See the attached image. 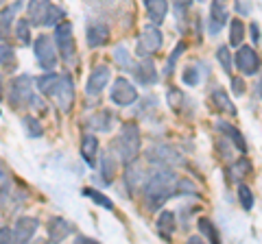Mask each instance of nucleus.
<instances>
[{
  "instance_id": "obj_43",
  "label": "nucleus",
  "mask_w": 262,
  "mask_h": 244,
  "mask_svg": "<svg viewBox=\"0 0 262 244\" xmlns=\"http://www.w3.org/2000/svg\"><path fill=\"white\" fill-rule=\"evenodd\" d=\"M177 192H182V194H192V197H194L196 188H194L190 181H188V179H182V181H177Z\"/></svg>"
},
{
  "instance_id": "obj_12",
  "label": "nucleus",
  "mask_w": 262,
  "mask_h": 244,
  "mask_svg": "<svg viewBox=\"0 0 262 244\" xmlns=\"http://www.w3.org/2000/svg\"><path fill=\"white\" fill-rule=\"evenodd\" d=\"M131 72H134V79L140 85H155L158 83V68H155V63L149 59V57H142V61L136 63Z\"/></svg>"
},
{
  "instance_id": "obj_28",
  "label": "nucleus",
  "mask_w": 262,
  "mask_h": 244,
  "mask_svg": "<svg viewBox=\"0 0 262 244\" xmlns=\"http://www.w3.org/2000/svg\"><path fill=\"white\" fill-rule=\"evenodd\" d=\"M114 61L118 63L122 70H134V59H131V51H127L125 46H116L114 48Z\"/></svg>"
},
{
  "instance_id": "obj_10",
  "label": "nucleus",
  "mask_w": 262,
  "mask_h": 244,
  "mask_svg": "<svg viewBox=\"0 0 262 244\" xmlns=\"http://www.w3.org/2000/svg\"><path fill=\"white\" fill-rule=\"evenodd\" d=\"M234 61H236V68L247 77H253L260 70V57L251 46H241L238 51H236Z\"/></svg>"
},
{
  "instance_id": "obj_4",
  "label": "nucleus",
  "mask_w": 262,
  "mask_h": 244,
  "mask_svg": "<svg viewBox=\"0 0 262 244\" xmlns=\"http://www.w3.org/2000/svg\"><path fill=\"white\" fill-rule=\"evenodd\" d=\"M55 42H57V51L61 53L63 61H72L77 55V46H75V33H72V24L61 20L55 27Z\"/></svg>"
},
{
  "instance_id": "obj_9",
  "label": "nucleus",
  "mask_w": 262,
  "mask_h": 244,
  "mask_svg": "<svg viewBox=\"0 0 262 244\" xmlns=\"http://www.w3.org/2000/svg\"><path fill=\"white\" fill-rule=\"evenodd\" d=\"M53 96H55V101H57V105H59V109L63 113H68L72 109V103H75V83H72L70 75H61Z\"/></svg>"
},
{
  "instance_id": "obj_25",
  "label": "nucleus",
  "mask_w": 262,
  "mask_h": 244,
  "mask_svg": "<svg viewBox=\"0 0 262 244\" xmlns=\"http://www.w3.org/2000/svg\"><path fill=\"white\" fill-rule=\"evenodd\" d=\"M149 179V175L144 173L142 168L134 166V161L127 164V185L131 190H138V188H144V181Z\"/></svg>"
},
{
  "instance_id": "obj_1",
  "label": "nucleus",
  "mask_w": 262,
  "mask_h": 244,
  "mask_svg": "<svg viewBox=\"0 0 262 244\" xmlns=\"http://www.w3.org/2000/svg\"><path fill=\"white\" fill-rule=\"evenodd\" d=\"M177 175L170 173L168 168H160L144 181V197H146V209L158 211L168 199L177 194Z\"/></svg>"
},
{
  "instance_id": "obj_39",
  "label": "nucleus",
  "mask_w": 262,
  "mask_h": 244,
  "mask_svg": "<svg viewBox=\"0 0 262 244\" xmlns=\"http://www.w3.org/2000/svg\"><path fill=\"white\" fill-rule=\"evenodd\" d=\"M15 35H18V39L22 44H29L31 42V27L27 20H20L18 27H15Z\"/></svg>"
},
{
  "instance_id": "obj_45",
  "label": "nucleus",
  "mask_w": 262,
  "mask_h": 244,
  "mask_svg": "<svg viewBox=\"0 0 262 244\" xmlns=\"http://www.w3.org/2000/svg\"><path fill=\"white\" fill-rule=\"evenodd\" d=\"M5 242H13V231L9 227H0V244Z\"/></svg>"
},
{
  "instance_id": "obj_15",
  "label": "nucleus",
  "mask_w": 262,
  "mask_h": 244,
  "mask_svg": "<svg viewBox=\"0 0 262 244\" xmlns=\"http://www.w3.org/2000/svg\"><path fill=\"white\" fill-rule=\"evenodd\" d=\"M216 131L219 133H223L229 142H232L236 149H238L243 155H247V142H245V137H243V133L236 129L234 125H229V122H223V120H219L216 122Z\"/></svg>"
},
{
  "instance_id": "obj_48",
  "label": "nucleus",
  "mask_w": 262,
  "mask_h": 244,
  "mask_svg": "<svg viewBox=\"0 0 262 244\" xmlns=\"http://www.w3.org/2000/svg\"><path fill=\"white\" fill-rule=\"evenodd\" d=\"M3 83H5V81H3V77H0V99H3V92H5V85Z\"/></svg>"
},
{
  "instance_id": "obj_49",
  "label": "nucleus",
  "mask_w": 262,
  "mask_h": 244,
  "mask_svg": "<svg viewBox=\"0 0 262 244\" xmlns=\"http://www.w3.org/2000/svg\"><path fill=\"white\" fill-rule=\"evenodd\" d=\"M188 242H190V244H196V242H201V238H196V235H194V238H190Z\"/></svg>"
},
{
  "instance_id": "obj_19",
  "label": "nucleus",
  "mask_w": 262,
  "mask_h": 244,
  "mask_svg": "<svg viewBox=\"0 0 262 244\" xmlns=\"http://www.w3.org/2000/svg\"><path fill=\"white\" fill-rule=\"evenodd\" d=\"M48 9H51V0H31V3H29V9H27L29 22L35 24V27H42Z\"/></svg>"
},
{
  "instance_id": "obj_13",
  "label": "nucleus",
  "mask_w": 262,
  "mask_h": 244,
  "mask_svg": "<svg viewBox=\"0 0 262 244\" xmlns=\"http://www.w3.org/2000/svg\"><path fill=\"white\" fill-rule=\"evenodd\" d=\"M39 227V221L33 216H22L18 218V223L13 227V242H29L33 235H35Z\"/></svg>"
},
{
  "instance_id": "obj_26",
  "label": "nucleus",
  "mask_w": 262,
  "mask_h": 244,
  "mask_svg": "<svg viewBox=\"0 0 262 244\" xmlns=\"http://www.w3.org/2000/svg\"><path fill=\"white\" fill-rule=\"evenodd\" d=\"M59 79H61V75H57V72H53V70L46 72V75H42V77L37 79V89L44 96H53L57 83H59Z\"/></svg>"
},
{
  "instance_id": "obj_46",
  "label": "nucleus",
  "mask_w": 262,
  "mask_h": 244,
  "mask_svg": "<svg viewBox=\"0 0 262 244\" xmlns=\"http://www.w3.org/2000/svg\"><path fill=\"white\" fill-rule=\"evenodd\" d=\"M249 31H251V39H253V44H258V42H260V27H258L256 22H251Z\"/></svg>"
},
{
  "instance_id": "obj_32",
  "label": "nucleus",
  "mask_w": 262,
  "mask_h": 244,
  "mask_svg": "<svg viewBox=\"0 0 262 244\" xmlns=\"http://www.w3.org/2000/svg\"><path fill=\"white\" fill-rule=\"evenodd\" d=\"M184 51H186V44H184V42H179V44L175 46V51L170 53L168 61H166V68H164V77H173L175 66H177V59L182 57V53H184Z\"/></svg>"
},
{
  "instance_id": "obj_40",
  "label": "nucleus",
  "mask_w": 262,
  "mask_h": 244,
  "mask_svg": "<svg viewBox=\"0 0 262 244\" xmlns=\"http://www.w3.org/2000/svg\"><path fill=\"white\" fill-rule=\"evenodd\" d=\"M182 81H184V85H196V83H199V70H196L194 66L184 68V72H182Z\"/></svg>"
},
{
  "instance_id": "obj_33",
  "label": "nucleus",
  "mask_w": 262,
  "mask_h": 244,
  "mask_svg": "<svg viewBox=\"0 0 262 244\" xmlns=\"http://www.w3.org/2000/svg\"><path fill=\"white\" fill-rule=\"evenodd\" d=\"M83 194H85V197L88 199H92L94 203H96V205H101L103 209H114V203H112V199H107V197H105V194L103 192H96V190H83Z\"/></svg>"
},
{
  "instance_id": "obj_11",
  "label": "nucleus",
  "mask_w": 262,
  "mask_h": 244,
  "mask_svg": "<svg viewBox=\"0 0 262 244\" xmlns=\"http://www.w3.org/2000/svg\"><path fill=\"white\" fill-rule=\"evenodd\" d=\"M112 79V72L107 66H96L92 70V75L88 79V85H85V94L88 96H98L105 89V85L110 83Z\"/></svg>"
},
{
  "instance_id": "obj_37",
  "label": "nucleus",
  "mask_w": 262,
  "mask_h": 244,
  "mask_svg": "<svg viewBox=\"0 0 262 244\" xmlns=\"http://www.w3.org/2000/svg\"><path fill=\"white\" fill-rule=\"evenodd\" d=\"M238 201H241V205H243V209H253V192L247 188L245 183H241L238 185Z\"/></svg>"
},
{
  "instance_id": "obj_51",
  "label": "nucleus",
  "mask_w": 262,
  "mask_h": 244,
  "mask_svg": "<svg viewBox=\"0 0 262 244\" xmlns=\"http://www.w3.org/2000/svg\"><path fill=\"white\" fill-rule=\"evenodd\" d=\"M260 92H262V83H260Z\"/></svg>"
},
{
  "instance_id": "obj_17",
  "label": "nucleus",
  "mask_w": 262,
  "mask_h": 244,
  "mask_svg": "<svg viewBox=\"0 0 262 244\" xmlns=\"http://www.w3.org/2000/svg\"><path fill=\"white\" fill-rule=\"evenodd\" d=\"M112 125H114V116H112L110 109H101V111H96L94 116L88 118V127L92 129V131H96V133L112 131Z\"/></svg>"
},
{
  "instance_id": "obj_14",
  "label": "nucleus",
  "mask_w": 262,
  "mask_h": 244,
  "mask_svg": "<svg viewBox=\"0 0 262 244\" xmlns=\"http://www.w3.org/2000/svg\"><path fill=\"white\" fill-rule=\"evenodd\" d=\"M85 39H88V46L90 48H101L110 42V27L103 22H96V24H90L88 27V33H85Z\"/></svg>"
},
{
  "instance_id": "obj_36",
  "label": "nucleus",
  "mask_w": 262,
  "mask_h": 244,
  "mask_svg": "<svg viewBox=\"0 0 262 244\" xmlns=\"http://www.w3.org/2000/svg\"><path fill=\"white\" fill-rule=\"evenodd\" d=\"M63 20V9H59V7H55V5H51V9H48V13H46V18H44V24L42 27H57Z\"/></svg>"
},
{
  "instance_id": "obj_7",
  "label": "nucleus",
  "mask_w": 262,
  "mask_h": 244,
  "mask_svg": "<svg viewBox=\"0 0 262 244\" xmlns=\"http://www.w3.org/2000/svg\"><path fill=\"white\" fill-rule=\"evenodd\" d=\"M162 31L158 29V24L155 27H146L140 37H138V44H136V53L140 57H149L153 53H158L162 48Z\"/></svg>"
},
{
  "instance_id": "obj_30",
  "label": "nucleus",
  "mask_w": 262,
  "mask_h": 244,
  "mask_svg": "<svg viewBox=\"0 0 262 244\" xmlns=\"http://www.w3.org/2000/svg\"><path fill=\"white\" fill-rule=\"evenodd\" d=\"M243 39H245V24L241 20H232L229 22V44L241 46Z\"/></svg>"
},
{
  "instance_id": "obj_27",
  "label": "nucleus",
  "mask_w": 262,
  "mask_h": 244,
  "mask_svg": "<svg viewBox=\"0 0 262 244\" xmlns=\"http://www.w3.org/2000/svg\"><path fill=\"white\" fill-rule=\"evenodd\" d=\"M20 3L22 0H18V3H13L11 7H7V9H3V13H0V33H9V29H11V22L15 18V11L20 9Z\"/></svg>"
},
{
  "instance_id": "obj_35",
  "label": "nucleus",
  "mask_w": 262,
  "mask_h": 244,
  "mask_svg": "<svg viewBox=\"0 0 262 244\" xmlns=\"http://www.w3.org/2000/svg\"><path fill=\"white\" fill-rule=\"evenodd\" d=\"M216 59L221 63V68H223L225 75H229L232 72V53H229L227 46H219L216 48Z\"/></svg>"
},
{
  "instance_id": "obj_20",
  "label": "nucleus",
  "mask_w": 262,
  "mask_h": 244,
  "mask_svg": "<svg viewBox=\"0 0 262 244\" xmlns=\"http://www.w3.org/2000/svg\"><path fill=\"white\" fill-rule=\"evenodd\" d=\"M96 155H98V137L94 133H85L83 140H81V157L85 159V164L94 166Z\"/></svg>"
},
{
  "instance_id": "obj_50",
  "label": "nucleus",
  "mask_w": 262,
  "mask_h": 244,
  "mask_svg": "<svg viewBox=\"0 0 262 244\" xmlns=\"http://www.w3.org/2000/svg\"><path fill=\"white\" fill-rule=\"evenodd\" d=\"M0 179H5V173H3V168H0Z\"/></svg>"
},
{
  "instance_id": "obj_23",
  "label": "nucleus",
  "mask_w": 262,
  "mask_h": 244,
  "mask_svg": "<svg viewBox=\"0 0 262 244\" xmlns=\"http://www.w3.org/2000/svg\"><path fill=\"white\" fill-rule=\"evenodd\" d=\"M175 229H177L175 214H173V211H162L160 218H158V231H160V235H162V238H166V240H170V235L175 233Z\"/></svg>"
},
{
  "instance_id": "obj_31",
  "label": "nucleus",
  "mask_w": 262,
  "mask_h": 244,
  "mask_svg": "<svg viewBox=\"0 0 262 244\" xmlns=\"http://www.w3.org/2000/svg\"><path fill=\"white\" fill-rule=\"evenodd\" d=\"M196 229H199L201 238H208L210 242H219V233L214 229V225H212V221H208V218H199L196 221Z\"/></svg>"
},
{
  "instance_id": "obj_22",
  "label": "nucleus",
  "mask_w": 262,
  "mask_h": 244,
  "mask_svg": "<svg viewBox=\"0 0 262 244\" xmlns=\"http://www.w3.org/2000/svg\"><path fill=\"white\" fill-rule=\"evenodd\" d=\"M212 103H214V107L219 111H223V113H229V116H236V107H234V103L229 101V96L223 87H214L212 89Z\"/></svg>"
},
{
  "instance_id": "obj_3",
  "label": "nucleus",
  "mask_w": 262,
  "mask_h": 244,
  "mask_svg": "<svg viewBox=\"0 0 262 244\" xmlns=\"http://www.w3.org/2000/svg\"><path fill=\"white\" fill-rule=\"evenodd\" d=\"M146 159L149 164L153 166H160V168H173V166H182L184 164V157L168 144H155L146 153Z\"/></svg>"
},
{
  "instance_id": "obj_41",
  "label": "nucleus",
  "mask_w": 262,
  "mask_h": 244,
  "mask_svg": "<svg viewBox=\"0 0 262 244\" xmlns=\"http://www.w3.org/2000/svg\"><path fill=\"white\" fill-rule=\"evenodd\" d=\"M234 170H236V177H238V179L247 177V175L251 173V164H249V159H247V157H241V159L234 164Z\"/></svg>"
},
{
  "instance_id": "obj_34",
  "label": "nucleus",
  "mask_w": 262,
  "mask_h": 244,
  "mask_svg": "<svg viewBox=\"0 0 262 244\" xmlns=\"http://www.w3.org/2000/svg\"><path fill=\"white\" fill-rule=\"evenodd\" d=\"M166 96H168V105H170V107H173L175 111H182V109H184L186 96H184V92H182V89H177V87H170Z\"/></svg>"
},
{
  "instance_id": "obj_21",
  "label": "nucleus",
  "mask_w": 262,
  "mask_h": 244,
  "mask_svg": "<svg viewBox=\"0 0 262 244\" xmlns=\"http://www.w3.org/2000/svg\"><path fill=\"white\" fill-rule=\"evenodd\" d=\"M144 7L153 24H162L168 13V0H144Z\"/></svg>"
},
{
  "instance_id": "obj_24",
  "label": "nucleus",
  "mask_w": 262,
  "mask_h": 244,
  "mask_svg": "<svg viewBox=\"0 0 262 244\" xmlns=\"http://www.w3.org/2000/svg\"><path fill=\"white\" fill-rule=\"evenodd\" d=\"M116 170H118V161L112 153H103L101 155V175L105 179V183H112L116 179Z\"/></svg>"
},
{
  "instance_id": "obj_29",
  "label": "nucleus",
  "mask_w": 262,
  "mask_h": 244,
  "mask_svg": "<svg viewBox=\"0 0 262 244\" xmlns=\"http://www.w3.org/2000/svg\"><path fill=\"white\" fill-rule=\"evenodd\" d=\"M22 127H24V131H27V137H42L44 133V127L39 125V120L37 118H33V116H24L22 118Z\"/></svg>"
},
{
  "instance_id": "obj_47",
  "label": "nucleus",
  "mask_w": 262,
  "mask_h": 244,
  "mask_svg": "<svg viewBox=\"0 0 262 244\" xmlns=\"http://www.w3.org/2000/svg\"><path fill=\"white\" fill-rule=\"evenodd\" d=\"M175 5H177V11H182V9H188V7L192 5V0H175Z\"/></svg>"
},
{
  "instance_id": "obj_8",
  "label": "nucleus",
  "mask_w": 262,
  "mask_h": 244,
  "mask_svg": "<svg viewBox=\"0 0 262 244\" xmlns=\"http://www.w3.org/2000/svg\"><path fill=\"white\" fill-rule=\"evenodd\" d=\"M110 99L114 105L118 107H129L138 101V92H136V85H131V81L127 79H116L112 85V92H110Z\"/></svg>"
},
{
  "instance_id": "obj_18",
  "label": "nucleus",
  "mask_w": 262,
  "mask_h": 244,
  "mask_svg": "<svg viewBox=\"0 0 262 244\" xmlns=\"http://www.w3.org/2000/svg\"><path fill=\"white\" fill-rule=\"evenodd\" d=\"M225 22H227V7L221 3V0H214L212 9H210V33L216 35L219 31L225 27Z\"/></svg>"
},
{
  "instance_id": "obj_2",
  "label": "nucleus",
  "mask_w": 262,
  "mask_h": 244,
  "mask_svg": "<svg viewBox=\"0 0 262 244\" xmlns=\"http://www.w3.org/2000/svg\"><path fill=\"white\" fill-rule=\"evenodd\" d=\"M140 146H142V137H140V129H138L136 122L122 125L116 142H114L116 155L120 157L122 164L127 166V164H131V161H136V157L140 155Z\"/></svg>"
},
{
  "instance_id": "obj_6",
  "label": "nucleus",
  "mask_w": 262,
  "mask_h": 244,
  "mask_svg": "<svg viewBox=\"0 0 262 244\" xmlns=\"http://www.w3.org/2000/svg\"><path fill=\"white\" fill-rule=\"evenodd\" d=\"M33 99H35V96H33L31 77L29 75L15 77L11 81V87H9V103L13 107H24V105H31Z\"/></svg>"
},
{
  "instance_id": "obj_44",
  "label": "nucleus",
  "mask_w": 262,
  "mask_h": 244,
  "mask_svg": "<svg viewBox=\"0 0 262 244\" xmlns=\"http://www.w3.org/2000/svg\"><path fill=\"white\" fill-rule=\"evenodd\" d=\"M245 89H247V87H245V81L243 79H232V92L236 94V96H243L245 94Z\"/></svg>"
},
{
  "instance_id": "obj_5",
  "label": "nucleus",
  "mask_w": 262,
  "mask_h": 244,
  "mask_svg": "<svg viewBox=\"0 0 262 244\" xmlns=\"http://www.w3.org/2000/svg\"><path fill=\"white\" fill-rule=\"evenodd\" d=\"M33 51H35V59L39 63V68L51 72L55 66H57V48L53 44V37L48 35H39L35 39V46H33Z\"/></svg>"
},
{
  "instance_id": "obj_16",
  "label": "nucleus",
  "mask_w": 262,
  "mask_h": 244,
  "mask_svg": "<svg viewBox=\"0 0 262 244\" xmlns=\"http://www.w3.org/2000/svg\"><path fill=\"white\" fill-rule=\"evenodd\" d=\"M46 231H48V238H51L53 242H61L72 233V227H70L68 221H63V218L53 216L46 225Z\"/></svg>"
},
{
  "instance_id": "obj_42",
  "label": "nucleus",
  "mask_w": 262,
  "mask_h": 244,
  "mask_svg": "<svg viewBox=\"0 0 262 244\" xmlns=\"http://www.w3.org/2000/svg\"><path fill=\"white\" fill-rule=\"evenodd\" d=\"M11 61H13V51H11V46L0 44V66H7V63H11Z\"/></svg>"
},
{
  "instance_id": "obj_38",
  "label": "nucleus",
  "mask_w": 262,
  "mask_h": 244,
  "mask_svg": "<svg viewBox=\"0 0 262 244\" xmlns=\"http://www.w3.org/2000/svg\"><path fill=\"white\" fill-rule=\"evenodd\" d=\"M0 209H13V205H11V185L9 183L0 185Z\"/></svg>"
}]
</instances>
